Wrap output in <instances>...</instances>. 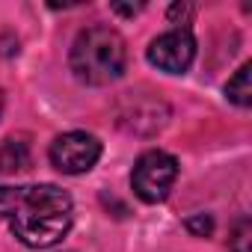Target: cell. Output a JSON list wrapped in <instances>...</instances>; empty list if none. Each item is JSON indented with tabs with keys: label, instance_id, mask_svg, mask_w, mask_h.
<instances>
[{
	"label": "cell",
	"instance_id": "obj_1",
	"mask_svg": "<svg viewBox=\"0 0 252 252\" xmlns=\"http://www.w3.org/2000/svg\"><path fill=\"white\" fill-rule=\"evenodd\" d=\"M74 220L71 196L57 184H33L21 190L15 211L9 214L12 234L30 249H51L57 246Z\"/></svg>",
	"mask_w": 252,
	"mask_h": 252
},
{
	"label": "cell",
	"instance_id": "obj_2",
	"mask_svg": "<svg viewBox=\"0 0 252 252\" xmlns=\"http://www.w3.org/2000/svg\"><path fill=\"white\" fill-rule=\"evenodd\" d=\"M125 63H128L125 39L113 27H104V24L80 30L68 54V65L74 77L89 86H107L119 80L125 71Z\"/></svg>",
	"mask_w": 252,
	"mask_h": 252
},
{
	"label": "cell",
	"instance_id": "obj_3",
	"mask_svg": "<svg viewBox=\"0 0 252 252\" xmlns=\"http://www.w3.org/2000/svg\"><path fill=\"white\" fill-rule=\"evenodd\" d=\"M175 178H178V160L169 152L152 149L137 158L134 172H131V187L137 199H143L146 205H158L169 196Z\"/></svg>",
	"mask_w": 252,
	"mask_h": 252
},
{
	"label": "cell",
	"instance_id": "obj_4",
	"mask_svg": "<svg viewBox=\"0 0 252 252\" xmlns=\"http://www.w3.org/2000/svg\"><path fill=\"white\" fill-rule=\"evenodd\" d=\"M48 155H51V163L63 175H83L98 163L101 143H98V137H92L86 131H68L51 143Z\"/></svg>",
	"mask_w": 252,
	"mask_h": 252
},
{
	"label": "cell",
	"instance_id": "obj_5",
	"mask_svg": "<svg viewBox=\"0 0 252 252\" xmlns=\"http://www.w3.org/2000/svg\"><path fill=\"white\" fill-rule=\"evenodd\" d=\"M196 60V39L187 27H175L149 45V63L166 74H184Z\"/></svg>",
	"mask_w": 252,
	"mask_h": 252
},
{
	"label": "cell",
	"instance_id": "obj_6",
	"mask_svg": "<svg viewBox=\"0 0 252 252\" xmlns=\"http://www.w3.org/2000/svg\"><path fill=\"white\" fill-rule=\"evenodd\" d=\"M166 104L160 98H152V95H134L128 92L122 101V110H119V122L122 128H128L134 134H155L166 125Z\"/></svg>",
	"mask_w": 252,
	"mask_h": 252
},
{
	"label": "cell",
	"instance_id": "obj_7",
	"mask_svg": "<svg viewBox=\"0 0 252 252\" xmlns=\"http://www.w3.org/2000/svg\"><path fill=\"white\" fill-rule=\"evenodd\" d=\"M30 166V146L18 137H9L0 146V172L3 175H15V172H24Z\"/></svg>",
	"mask_w": 252,
	"mask_h": 252
},
{
	"label": "cell",
	"instance_id": "obj_8",
	"mask_svg": "<svg viewBox=\"0 0 252 252\" xmlns=\"http://www.w3.org/2000/svg\"><path fill=\"white\" fill-rule=\"evenodd\" d=\"M249 71H252V65L246 63V65H240V68L234 71V77L225 83V98H228L231 104H237V107H249V104H252V83H249Z\"/></svg>",
	"mask_w": 252,
	"mask_h": 252
},
{
	"label": "cell",
	"instance_id": "obj_9",
	"mask_svg": "<svg viewBox=\"0 0 252 252\" xmlns=\"http://www.w3.org/2000/svg\"><path fill=\"white\" fill-rule=\"evenodd\" d=\"M249 234H252L249 220H246V217L237 220V225H234V231H231V237H228L231 252H249Z\"/></svg>",
	"mask_w": 252,
	"mask_h": 252
},
{
	"label": "cell",
	"instance_id": "obj_10",
	"mask_svg": "<svg viewBox=\"0 0 252 252\" xmlns=\"http://www.w3.org/2000/svg\"><path fill=\"white\" fill-rule=\"evenodd\" d=\"M184 225H187V231H190V234H196V237H208V234L214 231V220H211L208 214L187 217V220H184Z\"/></svg>",
	"mask_w": 252,
	"mask_h": 252
},
{
	"label": "cell",
	"instance_id": "obj_11",
	"mask_svg": "<svg viewBox=\"0 0 252 252\" xmlns=\"http://www.w3.org/2000/svg\"><path fill=\"white\" fill-rule=\"evenodd\" d=\"M21 190L24 187H0V217H9L21 199Z\"/></svg>",
	"mask_w": 252,
	"mask_h": 252
},
{
	"label": "cell",
	"instance_id": "obj_12",
	"mask_svg": "<svg viewBox=\"0 0 252 252\" xmlns=\"http://www.w3.org/2000/svg\"><path fill=\"white\" fill-rule=\"evenodd\" d=\"M193 12H196L193 6H178V3H175V6L169 9V18L181 27V24H187V21H190V15H193Z\"/></svg>",
	"mask_w": 252,
	"mask_h": 252
},
{
	"label": "cell",
	"instance_id": "obj_13",
	"mask_svg": "<svg viewBox=\"0 0 252 252\" xmlns=\"http://www.w3.org/2000/svg\"><path fill=\"white\" fill-rule=\"evenodd\" d=\"M143 6H113V12H119V15H137Z\"/></svg>",
	"mask_w": 252,
	"mask_h": 252
},
{
	"label": "cell",
	"instance_id": "obj_14",
	"mask_svg": "<svg viewBox=\"0 0 252 252\" xmlns=\"http://www.w3.org/2000/svg\"><path fill=\"white\" fill-rule=\"evenodd\" d=\"M0 113H3V92H0Z\"/></svg>",
	"mask_w": 252,
	"mask_h": 252
}]
</instances>
